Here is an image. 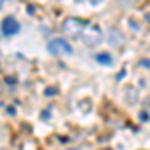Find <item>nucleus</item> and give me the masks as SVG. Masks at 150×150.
<instances>
[{
	"instance_id": "1",
	"label": "nucleus",
	"mask_w": 150,
	"mask_h": 150,
	"mask_svg": "<svg viewBox=\"0 0 150 150\" xmlns=\"http://www.w3.org/2000/svg\"><path fill=\"white\" fill-rule=\"evenodd\" d=\"M86 26H88V22L70 16V18H66V20L62 22V32L68 36V38H80L82 32L86 30Z\"/></svg>"
},
{
	"instance_id": "4",
	"label": "nucleus",
	"mask_w": 150,
	"mask_h": 150,
	"mask_svg": "<svg viewBox=\"0 0 150 150\" xmlns=\"http://www.w3.org/2000/svg\"><path fill=\"white\" fill-rule=\"evenodd\" d=\"M18 30H20V24H18V20L14 16H6L2 20V34L4 36H12V34H16Z\"/></svg>"
},
{
	"instance_id": "6",
	"label": "nucleus",
	"mask_w": 150,
	"mask_h": 150,
	"mask_svg": "<svg viewBox=\"0 0 150 150\" xmlns=\"http://www.w3.org/2000/svg\"><path fill=\"white\" fill-rule=\"evenodd\" d=\"M96 60L100 62V64H110V54H106V52H100V54H96Z\"/></svg>"
},
{
	"instance_id": "7",
	"label": "nucleus",
	"mask_w": 150,
	"mask_h": 150,
	"mask_svg": "<svg viewBox=\"0 0 150 150\" xmlns=\"http://www.w3.org/2000/svg\"><path fill=\"white\" fill-rule=\"evenodd\" d=\"M126 98H128V100H132V102H134V100H136V90H128Z\"/></svg>"
},
{
	"instance_id": "5",
	"label": "nucleus",
	"mask_w": 150,
	"mask_h": 150,
	"mask_svg": "<svg viewBox=\"0 0 150 150\" xmlns=\"http://www.w3.org/2000/svg\"><path fill=\"white\" fill-rule=\"evenodd\" d=\"M106 38H108V42H110L112 46H120V44L124 42V38H122V34H120L118 30H110Z\"/></svg>"
},
{
	"instance_id": "8",
	"label": "nucleus",
	"mask_w": 150,
	"mask_h": 150,
	"mask_svg": "<svg viewBox=\"0 0 150 150\" xmlns=\"http://www.w3.org/2000/svg\"><path fill=\"white\" fill-rule=\"evenodd\" d=\"M0 92H2V82H0Z\"/></svg>"
},
{
	"instance_id": "9",
	"label": "nucleus",
	"mask_w": 150,
	"mask_h": 150,
	"mask_svg": "<svg viewBox=\"0 0 150 150\" xmlns=\"http://www.w3.org/2000/svg\"><path fill=\"white\" fill-rule=\"evenodd\" d=\"M104 150H110V148H104Z\"/></svg>"
},
{
	"instance_id": "3",
	"label": "nucleus",
	"mask_w": 150,
	"mask_h": 150,
	"mask_svg": "<svg viewBox=\"0 0 150 150\" xmlns=\"http://www.w3.org/2000/svg\"><path fill=\"white\" fill-rule=\"evenodd\" d=\"M48 52L50 54H72V46L62 38H52L48 42Z\"/></svg>"
},
{
	"instance_id": "2",
	"label": "nucleus",
	"mask_w": 150,
	"mask_h": 150,
	"mask_svg": "<svg viewBox=\"0 0 150 150\" xmlns=\"http://www.w3.org/2000/svg\"><path fill=\"white\" fill-rule=\"evenodd\" d=\"M80 38L84 40V44L94 46V44H98L102 40V30H100V26H86V30L82 32Z\"/></svg>"
},
{
	"instance_id": "10",
	"label": "nucleus",
	"mask_w": 150,
	"mask_h": 150,
	"mask_svg": "<svg viewBox=\"0 0 150 150\" xmlns=\"http://www.w3.org/2000/svg\"><path fill=\"white\" fill-rule=\"evenodd\" d=\"M0 150H6V148H0Z\"/></svg>"
}]
</instances>
